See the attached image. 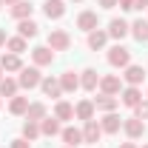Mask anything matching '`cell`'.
I'll return each instance as SVG.
<instances>
[{"label":"cell","instance_id":"f546056e","mask_svg":"<svg viewBox=\"0 0 148 148\" xmlns=\"http://www.w3.org/2000/svg\"><path fill=\"white\" fill-rule=\"evenodd\" d=\"M6 49H9V51H12V54H23V51H26V37H9V40H6Z\"/></svg>","mask_w":148,"mask_h":148},{"label":"cell","instance_id":"d6986e66","mask_svg":"<svg viewBox=\"0 0 148 148\" xmlns=\"http://www.w3.org/2000/svg\"><path fill=\"white\" fill-rule=\"evenodd\" d=\"M0 69H3V71H20V69H23L20 54H12V51L3 54V57H0Z\"/></svg>","mask_w":148,"mask_h":148},{"label":"cell","instance_id":"836d02e7","mask_svg":"<svg viewBox=\"0 0 148 148\" xmlns=\"http://www.w3.org/2000/svg\"><path fill=\"white\" fill-rule=\"evenodd\" d=\"M117 6H120V9H125V12H128V9H134V0H117Z\"/></svg>","mask_w":148,"mask_h":148},{"label":"cell","instance_id":"7402d4cb","mask_svg":"<svg viewBox=\"0 0 148 148\" xmlns=\"http://www.w3.org/2000/svg\"><path fill=\"white\" fill-rule=\"evenodd\" d=\"M37 29H40V26H37L32 17H29V20H20V23H17V34H20V37H26V40L37 37Z\"/></svg>","mask_w":148,"mask_h":148},{"label":"cell","instance_id":"484cf974","mask_svg":"<svg viewBox=\"0 0 148 148\" xmlns=\"http://www.w3.org/2000/svg\"><path fill=\"white\" fill-rule=\"evenodd\" d=\"M26 120H32V123H40V120H46V106H43V103H29Z\"/></svg>","mask_w":148,"mask_h":148},{"label":"cell","instance_id":"8992f818","mask_svg":"<svg viewBox=\"0 0 148 148\" xmlns=\"http://www.w3.org/2000/svg\"><path fill=\"white\" fill-rule=\"evenodd\" d=\"M100 88H103V94H120L123 91V83H120V77L117 74H106V77H100Z\"/></svg>","mask_w":148,"mask_h":148},{"label":"cell","instance_id":"83f0119b","mask_svg":"<svg viewBox=\"0 0 148 148\" xmlns=\"http://www.w3.org/2000/svg\"><path fill=\"white\" fill-rule=\"evenodd\" d=\"M17 80H12V77H6V80H0V97H17Z\"/></svg>","mask_w":148,"mask_h":148},{"label":"cell","instance_id":"30bf717a","mask_svg":"<svg viewBox=\"0 0 148 148\" xmlns=\"http://www.w3.org/2000/svg\"><path fill=\"white\" fill-rule=\"evenodd\" d=\"M43 12H46V17H49V20H60L63 14H66V3H63V0H46Z\"/></svg>","mask_w":148,"mask_h":148},{"label":"cell","instance_id":"d590c367","mask_svg":"<svg viewBox=\"0 0 148 148\" xmlns=\"http://www.w3.org/2000/svg\"><path fill=\"white\" fill-rule=\"evenodd\" d=\"M100 6H103V9H114V6H117V0H100Z\"/></svg>","mask_w":148,"mask_h":148},{"label":"cell","instance_id":"d6a6232c","mask_svg":"<svg viewBox=\"0 0 148 148\" xmlns=\"http://www.w3.org/2000/svg\"><path fill=\"white\" fill-rule=\"evenodd\" d=\"M12 148H32V143L26 137H20V140H12Z\"/></svg>","mask_w":148,"mask_h":148},{"label":"cell","instance_id":"2e32d148","mask_svg":"<svg viewBox=\"0 0 148 148\" xmlns=\"http://www.w3.org/2000/svg\"><path fill=\"white\" fill-rule=\"evenodd\" d=\"M60 137H63V143H66V145H71V148H77L80 143H83V131L74 128V125L63 128V131H60Z\"/></svg>","mask_w":148,"mask_h":148},{"label":"cell","instance_id":"f1b7e54d","mask_svg":"<svg viewBox=\"0 0 148 148\" xmlns=\"http://www.w3.org/2000/svg\"><path fill=\"white\" fill-rule=\"evenodd\" d=\"M9 111L12 114H26L29 111V97H12V103H9Z\"/></svg>","mask_w":148,"mask_h":148},{"label":"cell","instance_id":"44dd1931","mask_svg":"<svg viewBox=\"0 0 148 148\" xmlns=\"http://www.w3.org/2000/svg\"><path fill=\"white\" fill-rule=\"evenodd\" d=\"M131 34H134V40L145 43V40H148V20H145V17L134 20V23H131Z\"/></svg>","mask_w":148,"mask_h":148},{"label":"cell","instance_id":"3957f363","mask_svg":"<svg viewBox=\"0 0 148 148\" xmlns=\"http://www.w3.org/2000/svg\"><path fill=\"white\" fill-rule=\"evenodd\" d=\"M69 46H71V37H69V32L54 29V32L49 34V49H51V51H66Z\"/></svg>","mask_w":148,"mask_h":148},{"label":"cell","instance_id":"ffe728a7","mask_svg":"<svg viewBox=\"0 0 148 148\" xmlns=\"http://www.w3.org/2000/svg\"><path fill=\"white\" fill-rule=\"evenodd\" d=\"M60 86H63V91H77V88H80V77H77V74L74 71H63L60 74Z\"/></svg>","mask_w":148,"mask_h":148},{"label":"cell","instance_id":"9a60e30c","mask_svg":"<svg viewBox=\"0 0 148 148\" xmlns=\"http://www.w3.org/2000/svg\"><path fill=\"white\" fill-rule=\"evenodd\" d=\"M120 125H123V120L114 114V111H108L106 117H103V123H100V128H103V134H117L120 131Z\"/></svg>","mask_w":148,"mask_h":148},{"label":"cell","instance_id":"4fadbf2b","mask_svg":"<svg viewBox=\"0 0 148 148\" xmlns=\"http://www.w3.org/2000/svg\"><path fill=\"white\" fill-rule=\"evenodd\" d=\"M74 117H77V120H83V123L94 120V103H91V100H83V103H77V106H74Z\"/></svg>","mask_w":148,"mask_h":148},{"label":"cell","instance_id":"4dcf8cb0","mask_svg":"<svg viewBox=\"0 0 148 148\" xmlns=\"http://www.w3.org/2000/svg\"><path fill=\"white\" fill-rule=\"evenodd\" d=\"M23 137L32 143V140H37L40 137V123H32V120H26L23 123Z\"/></svg>","mask_w":148,"mask_h":148},{"label":"cell","instance_id":"4316f807","mask_svg":"<svg viewBox=\"0 0 148 148\" xmlns=\"http://www.w3.org/2000/svg\"><path fill=\"white\" fill-rule=\"evenodd\" d=\"M54 117H57V120H74V106L60 100V103L54 106Z\"/></svg>","mask_w":148,"mask_h":148},{"label":"cell","instance_id":"ba28073f","mask_svg":"<svg viewBox=\"0 0 148 148\" xmlns=\"http://www.w3.org/2000/svg\"><path fill=\"white\" fill-rule=\"evenodd\" d=\"M97 23H100V20H97V12H80V17H77V29L88 34V32L97 29Z\"/></svg>","mask_w":148,"mask_h":148},{"label":"cell","instance_id":"7bdbcfd3","mask_svg":"<svg viewBox=\"0 0 148 148\" xmlns=\"http://www.w3.org/2000/svg\"><path fill=\"white\" fill-rule=\"evenodd\" d=\"M66 148H71V145H66Z\"/></svg>","mask_w":148,"mask_h":148},{"label":"cell","instance_id":"8d00e7d4","mask_svg":"<svg viewBox=\"0 0 148 148\" xmlns=\"http://www.w3.org/2000/svg\"><path fill=\"white\" fill-rule=\"evenodd\" d=\"M6 40H9V37H6V32H3V29H0V46H6Z\"/></svg>","mask_w":148,"mask_h":148},{"label":"cell","instance_id":"6da1fadb","mask_svg":"<svg viewBox=\"0 0 148 148\" xmlns=\"http://www.w3.org/2000/svg\"><path fill=\"white\" fill-rule=\"evenodd\" d=\"M43 83V77H40V69L37 66H32V69H20V77H17V86L20 88H37Z\"/></svg>","mask_w":148,"mask_h":148},{"label":"cell","instance_id":"ee69618b","mask_svg":"<svg viewBox=\"0 0 148 148\" xmlns=\"http://www.w3.org/2000/svg\"><path fill=\"white\" fill-rule=\"evenodd\" d=\"M143 148H148V145H143Z\"/></svg>","mask_w":148,"mask_h":148},{"label":"cell","instance_id":"b9f144b4","mask_svg":"<svg viewBox=\"0 0 148 148\" xmlns=\"http://www.w3.org/2000/svg\"><path fill=\"white\" fill-rule=\"evenodd\" d=\"M0 6H3V0H0Z\"/></svg>","mask_w":148,"mask_h":148},{"label":"cell","instance_id":"7c38bea8","mask_svg":"<svg viewBox=\"0 0 148 148\" xmlns=\"http://www.w3.org/2000/svg\"><path fill=\"white\" fill-rule=\"evenodd\" d=\"M100 137H103L100 123H97V120H88L86 128H83V143H100Z\"/></svg>","mask_w":148,"mask_h":148},{"label":"cell","instance_id":"5b68a950","mask_svg":"<svg viewBox=\"0 0 148 148\" xmlns=\"http://www.w3.org/2000/svg\"><path fill=\"white\" fill-rule=\"evenodd\" d=\"M32 60H34L37 69H40V66H51V63H54V51H51L49 46H37V49H32Z\"/></svg>","mask_w":148,"mask_h":148},{"label":"cell","instance_id":"d4e9b609","mask_svg":"<svg viewBox=\"0 0 148 148\" xmlns=\"http://www.w3.org/2000/svg\"><path fill=\"white\" fill-rule=\"evenodd\" d=\"M106 40H108V32H100V29H94V32H88V49H103L106 46Z\"/></svg>","mask_w":148,"mask_h":148},{"label":"cell","instance_id":"cb8c5ba5","mask_svg":"<svg viewBox=\"0 0 148 148\" xmlns=\"http://www.w3.org/2000/svg\"><path fill=\"white\" fill-rule=\"evenodd\" d=\"M94 108H97V111H106V114H108V111L117 108V97H111V94H100V97L94 100Z\"/></svg>","mask_w":148,"mask_h":148},{"label":"cell","instance_id":"5bb4252c","mask_svg":"<svg viewBox=\"0 0 148 148\" xmlns=\"http://www.w3.org/2000/svg\"><path fill=\"white\" fill-rule=\"evenodd\" d=\"M40 88H43L46 97H60V94H63V86H60V80H57V77H43Z\"/></svg>","mask_w":148,"mask_h":148},{"label":"cell","instance_id":"e0dca14e","mask_svg":"<svg viewBox=\"0 0 148 148\" xmlns=\"http://www.w3.org/2000/svg\"><path fill=\"white\" fill-rule=\"evenodd\" d=\"M80 86H83L86 91H94V88L100 86V74L94 71V69H86V71L80 74Z\"/></svg>","mask_w":148,"mask_h":148},{"label":"cell","instance_id":"1f68e13d","mask_svg":"<svg viewBox=\"0 0 148 148\" xmlns=\"http://www.w3.org/2000/svg\"><path fill=\"white\" fill-rule=\"evenodd\" d=\"M134 111H137V117H140V120H148V100H143Z\"/></svg>","mask_w":148,"mask_h":148},{"label":"cell","instance_id":"9c48e42d","mask_svg":"<svg viewBox=\"0 0 148 148\" xmlns=\"http://www.w3.org/2000/svg\"><path fill=\"white\" fill-rule=\"evenodd\" d=\"M123 80H125L128 86H140V83L145 80V69L131 63V66H125V74H123Z\"/></svg>","mask_w":148,"mask_h":148},{"label":"cell","instance_id":"7a4b0ae2","mask_svg":"<svg viewBox=\"0 0 148 148\" xmlns=\"http://www.w3.org/2000/svg\"><path fill=\"white\" fill-rule=\"evenodd\" d=\"M108 63L114 69H125V66H131V51L125 46H114V49H108Z\"/></svg>","mask_w":148,"mask_h":148},{"label":"cell","instance_id":"74e56055","mask_svg":"<svg viewBox=\"0 0 148 148\" xmlns=\"http://www.w3.org/2000/svg\"><path fill=\"white\" fill-rule=\"evenodd\" d=\"M120 148H137V145H134V143H123Z\"/></svg>","mask_w":148,"mask_h":148},{"label":"cell","instance_id":"ab89813d","mask_svg":"<svg viewBox=\"0 0 148 148\" xmlns=\"http://www.w3.org/2000/svg\"><path fill=\"white\" fill-rule=\"evenodd\" d=\"M0 71H3V69H0ZM0 80H3V77H0Z\"/></svg>","mask_w":148,"mask_h":148},{"label":"cell","instance_id":"603a6c76","mask_svg":"<svg viewBox=\"0 0 148 148\" xmlns=\"http://www.w3.org/2000/svg\"><path fill=\"white\" fill-rule=\"evenodd\" d=\"M32 3H26V0H17L14 6H12V17H17V20H29L32 17Z\"/></svg>","mask_w":148,"mask_h":148},{"label":"cell","instance_id":"f35d334b","mask_svg":"<svg viewBox=\"0 0 148 148\" xmlns=\"http://www.w3.org/2000/svg\"><path fill=\"white\" fill-rule=\"evenodd\" d=\"M3 3H9V6H14V3H17V0H3Z\"/></svg>","mask_w":148,"mask_h":148},{"label":"cell","instance_id":"52a82bcc","mask_svg":"<svg viewBox=\"0 0 148 148\" xmlns=\"http://www.w3.org/2000/svg\"><path fill=\"white\" fill-rule=\"evenodd\" d=\"M128 32H131V23H125L123 17H114L108 23V37H114V40H123Z\"/></svg>","mask_w":148,"mask_h":148},{"label":"cell","instance_id":"277c9868","mask_svg":"<svg viewBox=\"0 0 148 148\" xmlns=\"http://www.w3.org/2000/svg\"><path fill=\"white\" fill-rule=\"evenodd\" d=\"M123 131L128 134V140H140V137L145 134V123H143L140 117H128V120L123 123Z\"/></svg>","mask_w":148,"mask_h":148},{"label":"cell","instance_id":"8fae6325","mask_svg":"<svg viewBox=\"0 0 148 148\" xmlns=\"http://www.w3.org/2000/svg\"><path fill=\"white\" fill-rule=\"evenodd\" d=\"M143 103V91H140V86H128L125 91H123V106H128V108H137Z\"/></svg>","mask_w":148,"mask_h":148},{"label":"cell","instance_id":"ac0fdd59","mask_svg":"<svg viewBox=\"0 0 148 148\" xmlns=\"http://www.w3.org/2000/svg\"><path fill=\"white\" fill-rule=\"evenodd\" d=\"M60 120L57 117H46V120H40V134H46V137H57L60 134Z\"/></svg>","mask_w":148,"mask_h":148},{"label":"cell","instance_id":"60d3db41","mask_svg":"<svg viewBox=\"0 0 148 148\" xmlns=\"http://www.w3.org/2000/svg\"><path fill=\"white\" fill-rule=\"evenodd\" d=\"M74 3H80V0H74Z\"/></svg>","mask_w":148,"mask_h":148},{"label":"cell","instance_id":"e575fe53","mask_svg":"<svg viewBox=\"0 0 148 148\" xmlns=\"http://www.w3.org/2000/svg\"><path fill=\"white\" fill-rule=\"evenodd\" d=\"M134 9H140V12L148 9V0H134Z\"/></svg>","mask_w":148,"mask_h":148}]
</instances>
